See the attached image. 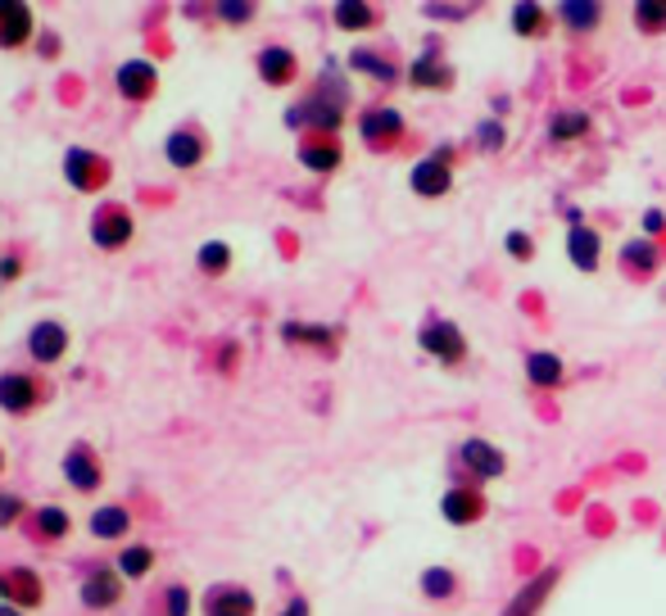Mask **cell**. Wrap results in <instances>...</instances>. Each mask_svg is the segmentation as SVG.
I'll use <instances>...</instances> for the list:
<instances>
[{
	"label": "cell",
	"instance_id": "6da1fadb",
	"mask_svg": "<svg viewBox=\"0 0 666 616\" xmlns=\"http://www.w3.org/2000/svg\"><path fill=\"white\" fill-rule=\"evenodd\" d=\"M341 118H345V91H341V96H331V91H313L305 105L286 109L290 128H313V132H336Z\"/></svg>",
	"mask_w": 666,
	"mask_h": 616
},
{
	"label": "cell",
	"instance_id": "7a4b0ae2",
	"mask_svg": "<svg viewBox=\"0 0 666 616\" xmlns=\"http://www.w3.org/2000/svg\"><path fill=\"white\" fill-rule=\"evenodd\" d=\"M417 345L427 350L436 363L453 367V363H463L467 358V335L459 331V322H444V318H431L427 327L417 331Z\"/></svg>",
	"mask_w": 666,
	"mask_h": 616
},
{
	"label": "cell",
	"instance_id": "3957f363",
	"mask_svg": "<svg viewBox=\"0 0 666 616\" xmlns=\"http://www.w3.org/2000/svg\"><path fill=\"white\" fill-rule=\"evenodd\" d=\"M449 164H453V145H440L436 154H427L413 173H408V187L417 191V196H427V200H436V196H444L449 187H453V173H449Z\"/></svg>",
	"mask_w": 666,
	"mask_h": 616
},
{
	"label": "cell",
	"instance_id": "277c9868",
	"mask_svg": "<svg viewBox=\"0 0 666 616\" xmlns=\"http://www.w3.org/2000/svg\"><path fill=\"white\" fill-rule=\"evenodd\" d=\"M64 177H69V187H73V191H100L105 181L114 177V168H109L105 154L69 150V154H64Z\"/></svg>",
	"mask_w": 666,
	"mask_h": 616
},
{
	"label": "cell",
	"instance_id": "5b68a950",
	"mask_svg": "<svg viewBox=\"0 0 666 616\" xmlns=\"http://www.w3.org/2000/svg\"><path fill=\"white\" fill-rule=\"evenodd\" d=\"M459 458H463V467H467L472 476H480V481H499V476L508 472V458H503V449H499V445H490V440H480V436L463 440Z\"/></svg>",
	"mask_w": 666,
	"mask_h": 616
},
{
	"label": "cell",
	"instance_id": "8992f818",
	"mask_svg": "<svg viewBox=\"0 0 666 616\" xmlns=\"http://www.w3.org/2000/svg\"><path fill=\"white\" fill-rule=\"evenodd\" d=\"M91 240H96L100 250H123V245L132 240V213L118 209V204L100 209L96 218H91Z\"/></svg>",
	"mask_w": 666,
	"mask_h": 616
},
{
	"label": "cell",
	"instance_id": "52a82bcc",
	"mask_svg": "<svg viewBox=\"0 0 666 616\" xmlns=\"http://www.w3.org/2000/svg\"><path fill=\"white\" fill-rule=\"evenodd\" d=\"M0 599H5L10 607H37L41 599H46V584H41V576L37 571H27V567H14V571H5L0 576Z\"/></svg>",
	"mask_w": 666,
	"mask_h": 616
},
{
	"label": "cell",
	"instance_id": "ba28073f",
	"mask_svg": "<svg viewBox=\"0 0 666 616\" xmlns=\"http://www.w3.org/2000/svg\"><path fill=\"white\" fill-rule=\"evenodd\" d=\"M114 82H118V96L150 100V96H155V86H159V73H155V64H150V59H128V64H118Z\"/></svg>",
	"mask_w": 666,
	"mask_h": 616
},
{
	"label": "cell",
	"instance_id": "9c48e42d",
	"mask_svg": "<svg viewBox=\"0 0 666 616\" xmlns=\"http://www.w3.org/2000/svg\"><path fill=\"white\" fill-rule=\"evenodd\" d=\"M64 481L73 489H82V495H91V489H100V458L91 453L86 445H73L64 453Z\"/></svg>",
	"mask_w": 666,
	"mask_h": 616
},
{
	"label": "cell",
	"instance_id": "30bf717a",
	"mask_svg": "<svg viewBox=\"0 0 666 616\" xmlns=\"http://www.w3.org/2000/svg\"><path fill=\"white\" fill-rule=\"evenodd\" d=\"M204 616H254V594L240 584H214L204 594Z\"/></svg>",
	"mask_w": 666,
	"mask_h": 616
},
{
	"label": "cell",
	"instance_id": "8fae6325",
	"mask_svg": "<svg viewBox=\"0 0 666 616\" xmlns=\"http://www.w3.org/2000/svg\"><path fill=\"white\" fill-rule=\"evenodd\" d=\"M440 512H444V521H453V526H472V521L486 517V495L459 485V489H449V495L440 499Z\"/></svg>",
	"mask_w": 666,
	"mask_h": 616
},
{
	"label": "cell",
	"instance_id": "7c38bea8",
	"mask_svg": "<svg viewBox=\"0 0 666 616\" xmlns=\"http://www.w3.org/2000/svg\"><path fill=\"white\" fill-rule=\"evenodd\" d=\"M118 594H123V576L118 571H109V567H100V571H86L82 576V603L86 607H114L118 603Z\"/></svg>",
	"mask_w": 666,
	"mask_h": 616
},
{
	"label": "cell",
	"instance_id": "4fadbf2b",
	"mask_svg": "<svg viewBox=\"0 0 666 616\" xmlns=\"http://www.w3.org/2000/svg\"><path fill=\"white\" fill-rule=\"evenodd\" d=\"M27 37H33V10L19 0H0V46L19 50Z\"/></svg>",
	"mask_w": 666,
	"mask_h": 616
},
{
	"label": "cell",
	"instance_id": "5bb4252c",
	"mask_svg": "<svg viewBox=\"0 0 666 616\" xmlns=\"http://www.w3.org/2000/svg\"><path fill=\"white\" fill-rule=\"evenodd\" d=\"M37 399H41V390H37V381L27 377V372H5V377H0V408H5V413L37 408Z\"/></svg>",
	"mask_w": 666,
	"mask_h": 616
},
{
	"label": "cell",
	"instance_id": "9a60e30c",
	"mask_svg": "<svg viewBox=\"0 0 666 616\" xmlns=\"http://www.w3.org/2000/svg\"><path fill=\"white\" fill-rule=\"evenodd\" d=\"M27 350H33L37 363H59V358H64V350H69L64 322H37L33 335H27Z\"/></svg>",
	"mask_w": 666,
	"mask_h": 616
},
{
	"label": "cell",
	"instance_id": "2e32d148",
	"mask_svg": "<svg viewBox=\"0 0 666 616\" xmlns=\"http://www.w3.org/2000/svg\"><path fill=\"white\" fill-rule=\"evenodd\" d=\"M295 50H286V46H263L259 50V78L267 82V86H290L295 82Z\"/></svg>",
	"mask_w": 666,
	"mask_h": 616
},
{
	"label": "cell",
	"instance_id": "e0dca14e",
	"mask_svg": "<svg viewBox=\"0 0 666 616\" xmlns=\"http://www.w3.org/2000/svg\"><path fill=\"white\" fill-rule=\"evenodd\" d=\"M558 576H562L558 567H549V571H539V576H535V580L526 584V590H522L518 599H512V603L503 607V616H535V612H539V603H544V599H549V590H554V584H558Z\"/></svg>",
	"mask_w": 666,
	"mask_h": 616
},
{
	"label": "cell",
	"instance_id": "ac0fdd59",
	"mask_svg": "<svg viewBox=\"0 0 666 616\" xmlns=\"http://www.w3.org/2000/svg\"><path fill=\"white\" fill-rule=\"evenodd\" d=\"M358 132H362L368 145H385V141H395L404 132V118H400V109H368L358 118Z\"/></svg>",
	"mask_w": 666,
	"mask_h": 616
},
{
	"label": "cell",
	"instance_id": "d6986e66",
	"mask_svg": "<svg viewBox=\"0 0 666 616\" xmlns=\"http://www.w3.org/2000/svg\"><path fill=\"white\" fill-rule=\"evenodd\" d=\"M164 154H168L173 168H200V159H204V141H200V132L181 128V132H173V137L164 141Z\"/></svg>",
	"mask_w": 666,
	"mask_h": 616
},
{
	"label": "cell",
	"instance_id": "ffe728a7",
	"mask_svg": "<svg viewBox=\"0 0 666 616\" xmlns=\"http://www.w3.org/2000/svg\"><path fill=\"white\" fill-rule=\"evenodd\" d=\"M567 254H571V263H576L581 272H594L598 259H603V240H598V232H594V227H571V236H567Z\"/></svg>",
	"mask_w": 666,
	"mask_h": 616
},
{
	"label": "cell",
	"instance_id": "44dd1931",
	"mask_svg": "<svg viewBox=\"0 0 666 616\" xmlns=\"http://www.w3.org/2000/svg\"><path fill=\"white\" fill-rule=\"evenodd\" d=\"M299 164L309 173H336L345 164V150L336 141H305L299 145Z\"/></svg>",
	"mask_w": 666,
	"mask_h": 616
},
{
	"label": "cell",
	"instance_id": "7402d4cb",
	"mask_svg": "<svg viewBox=\"0 0 666 616\" xmlns=\"http://www.w3.org/2000/svg\"><path fill=\"white\" fill-rule=\"evenodd\" d=\"M408 82L427 86V91H444V86H453V69L444 64V59H436V55H421V59H413Z\"/></svg>",
	"mask_w": 666,
	"mask_h": 616
},
{
	"label": "cell",
	"instance_id": "603a6c76",
	"mask_svg": "<svg viewBox=\"0 0 666 616\" xmlns=\"http://www.w3.org/2000/svg\"><path fill=\"white\" fill-rule=\"evenodd\" d=\"M657 263H662V254H657L653 240L640 236V240H626V245H621V268H626V272H634V276H653Z\"/></svg>",
	"mask_w": 666,
	"mask_h": 616
},
{
	"label": "cell",
	"instance_id": "cb8c5ba5",
	"mask_svg": "<svg viewBox=\"0 0 666 616\" xmlns=\"http://www.w3.org/2000/svg\"><path fill=\"white\" fill-rule=\"evenodd\" d=\"M526 381L539 386V390L558 386V381H562V358L549 354V350H531V354H526Z\"/></svg>",
	"mask_w": 666,
	"mask_h": 616
},
{
	"label": "cell",
	"instance_id": "d4e9b609",
	"mask_svg": "<svg viewBox=\"0 0 666 616\" xmlns=\"http://www.w3.org/2000/svg\"><path fill=\"white\" fill-rule=\"evenodd\" d=\"M128 531H132L128 508H96L91 512V535L96 540H123Z\"/></svg>",
	"mask_w": 666,
	"mask_h": 616
},
{
	"label": "cell",
	"instance_id": "484cf974",
	"mask_svg": "<svg viewBox=\"0 0 666 616\" xmlns=\"http://www.w3.org/2000/svg\"><path fill=\"white\" fill-rule=\"evenodd\" d=\"M558 19L571 27V33H590V27H598L603 10L594 5V0H562V5H558Z\"/></svg>",
	"mask_w": 666,
	"mask_h": 616
},
{
	"label": "cell",
	"instance_id": "4316f807",
	"mask_svg": "<svg viewBox=\"0 0 666 616\" xmlns=\"http://www.w3.org/2000/svg\"><path fill=\"white\" fill-rule=\"evenodd\" d=\"M282 341H290V345H318V350H336V331L331 327H305V322H286L282 327Z\"/></svg>",
	"mask_w": 666,
	"mask_h": 616
},
{
	"label": "cell",
	"instance_id": "83f0119b",
	"mask_svg": "<svg viewBox=\"0 0 666 616\" xmlns=\"http://www.w3.org/2000/svg\"><path fill=\"white\" fill-rule=\"evenodd\" d=\"M590 128H594V122H590L585 109H562V114L549 118V137L554 141H581Z\"/></svg>",
	"mask_w": 666,
	"mask_h": 616
},
{
	"label": "cell",
	"instance_id": "f1b7e54d",
	"mask_svg": "<svg viewBox=\"0 0 666 616\" xmlns=\"http://www.w3.org/2000/svg\"><path fill=\"white\" fill-rule=\"evenodd\" d=\"M150 567H155V548L150 544H128L123 558H118V576H128V580L150 576Z\"/></svg>",
	"mask_w": 666,
	"mask_h": 616
},
{
	"label": "cell",
	"instance_id": "f546056e",
	"mask_svg": "<svg viewBox=\"0 0 666 616\" xmlns=\"http://www.w3.org/2000/svg\"><path fill=\"white\" fill-rule=\"evenodd\" d=\"M336 23L345 27V33H362V27L377 23V14H372V5H362V0H341V5H336Z\"/></svg>",
	"mask_w": 666,
	"mask_h": 616
},
{
	"label": "cell",
	"instance_id": "4dcf8cb0",
	"mask_svg": "<svg viewBox=\"0 0 666 616\" xmlns=\"http://www.w3.org/2000/svg\"><path fill=\"white\" fill-rule=\"evenodd\" d=\"M453 590H459V580H453V571H444V567H427V571H421V594H427V599L444 603Z\"/></svg>",
	"mask_w": 666,
	"mask_h": 616
},
{
	"label": "cell",
	"instance_id": "1f68e13d",
	"mask_svg": "<svg viewBox=\"0 0 666 616\" xmlns=\"http://www.w3.org/2000/svg\"><path fill=\"white\" fill-rule=\"evenodd\" d=\"M634 23H640V33H666V0H640Z\"/></svg>",
	"mask_w": 666,
	"mask_h": 616
},
{
	"label": "cell",
	"instance_id": "d6a6232c",
	"mask_svg": "<svg viewBox=\"0 0 666 616\" xmlns=\"http://www.w3.org/2000/svg\"><path fill=\"white\" fill-rule=\"evenodd\" d=\"M195 263H200L209 276H218V272H227V268H231V250H227L223 240H209V245H200Z\"/></svg>",
	"mask_w": 666,
	"mask_h": 616
},
{
	"label": "cell",
	"instance_id": "836d02e7",
	"mask_svg": "<svg viewBox=\"0 0 666 616\" xmlns=\"http://www.w3.org/2000/svg\"><path fill=\"white\" fill-rule=\"evenodd\" d=\"M349 64H354L358 73H372L377 82H395V78H400V73L390 69L381 55H372V50H354V55H349Z\"/></svg>",
	"mask_w": 666,
	"mask_h": 616
},
{
	"label": "cell",
	"instance_id": "e575fe53",
	"mask_svg": "<svg viewBox=\"0 0 666 616\" xmlns=\"http://www.w3.org/2000/svg\"><path fill=\"white\" fill-rule=\"evenodd\" d=\"M544 27V10L531 5V0H522V5H512V33H522V37H535Z\"/></svg>",
	"mask_w": 666,
	"mask_h": 616
},
{
	"label": "cell",
	"instance_id": "d590c367",
	"mask_svg": "<svg viewBox=\"0 0 666 616\" xmlns=\"http://www.w3.org/2000/svg\"><path fill=\"white\" fill-rule=\"evenodd\" d=\"M37 526H41V535H46V540H64L73 521H69V512H64V508H41V512H37Z\"/></svg>",
	"mask_w": 666,
	"mask_h": 616
},
{
	"label": "cell",
	"instance_id": "8d00e7d4",
	"mask_svg": "<svg viewBox=\"0 0 666 616\" xmlns=\"http://www.w3.org/2000/svg\"><path fill=\"white\" fill-rule=\"evenodd\" d=\"M19 512H23V499L14 495V489H0V531H5V526H14V521H19Z\"/></svg>",
	"mask_w": 666,
	"mask_h": 616
},
{
	"label": "cell",
	"instance_id": "74e56055",
	"mask_svg": "<svg viewBox=\"0 0 666 616\" xmlns=\"http://www.w3.org/2000/svg\"><path fill=\"white\" fill-rule=\"evenodd\" d=\"M218 14L231 19V23H250V19H254V5H250V0H246V5H240V0H223Z\"/></svg>",
	"mask_w": 666,
	"mask_h": 616
},
{
	"label": "cell",
	"instance_id": "f35d334b",
	"mask_svg": "<svg viewBox=\"0 0 666 616\" xmlns=\"http://www.w3.org/2000/svg\"><path fill=\"white\" fill-rule=\"evenodd\" d=\"M164 603H168V616H187V603H191L187 584H173V590L164 594Z\"/></svg>",
	"mask_w": 666,
	"mask_h": 616
},
{
	"label": "cell",
	"instance_id": "ab89813d",
	"mask_svg": "<svg viewBox=\"0 0 666 616\" xmlns=\"http://www.w3.org/2000/svg\"><path fill=\"white\" fill-rule=\"evenodd\" d=\"M476 137L486 141V150H499V145H503V128H499V122H480Z\"/></svg>",
	"mask_w": 666,
	"mask_h": 616
},
{
	"label": "cell",
	"instance_id": "60d3db41",
	"mask_svg": "<svg viewBox=\"0 0 666 616\" xmlns=\"http://www.w3.org/2000/svg\"><path fill=\"white\" fill-rule=\"evenodd\" d=\"M19 268H23V263H19L14 254H5V259H0V282H14V276H19Z\"/></svg>",
	"mask_w": 666,
	"mask_h": 616
},
{
	"label": "cell",
	"instance_id": "b9f144b4",
	"mask_svg": "<svg viewBox=\"0 0 666 616\" xmlns=\"http://www.w3.org/2000/svg\"><path fill=\"white\" fill-rule=\"evenodd\" d=\"M508 250H512V254H522V259H531V245H526L522 232H512V236H508Z\"/></svg>",
	"mask_w": 666,
	"mask_h": 616
},
{
	"label": "cell",
	"instance_id": "7bdbcfd3",
	"mask_svg": "<svg viewBox=\"0 0 666 616\" xmlns=\"http://www.w3.org/2000/svg\"><path fill=\"white\" fill-rule=\"evenodd\" d=\"M644 227H649V232H666V218H662V209H649V213H644Z\"/></svg>",
	"mask_w": 666,
	"mask_h": 616
},
{
	"label": "cell",
	"instance_id": "ee69618b",
	"mask_svg": "<svg viewBox=\"0 0 666 616\" xmlns=\"http://www.w3.org/2000/svg\"><path fill=\"white\" fill-rule=\"evenodd\" d=\"M282 616H309V603H305V599H290Z\"/></svg>",
	"mask_w": 666,
	"mask_h": 616
},
{
	"label": "cell",
	"instance_id": "f6af8a7d",
	"mask_svg": "<svg viewBox=\"0 0 666 616\" xmlns=\"http://www.w3.org/2000/svg\"><path fill=\"white\" fill-rule=\"evenodd\" d=\"M0 616H23L19 607H10V603H0Z\"/></svg>",
	"mask_w": 666,
	"mask_h": 616
},
{
	"label": "cell",
	"instance_id": "bcb514c9",
	"mask_svg": "<svg viewBox=\"0 0 666 616\" xmlns=\"http://www.w3.org/2000/svg\"><path fill=\"white\" fill-rule=\"evenodd\" d=\"M0 467H5V453H0Z\"/></svg>",
	"mask_w": 666,
	"mask_h": 616
}]
</instances>
